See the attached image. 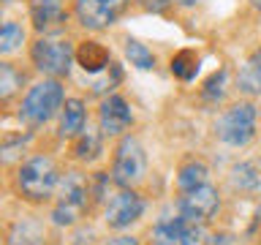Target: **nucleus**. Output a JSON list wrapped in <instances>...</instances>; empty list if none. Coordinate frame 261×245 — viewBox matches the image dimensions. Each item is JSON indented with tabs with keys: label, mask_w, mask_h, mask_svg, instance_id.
Here are the masks:
<instances>
[{
	"label": "nucleus",
	"mask_w": 261,
	"mask_h": 245,
	"mask_svg": "<svg viewBox=\"0 0 261 245\" xmlns=\"http://www.w3.org/2000/svg\"><path fill=\"white\" fill-rule=\"evenodd\" d=\"M60 169L49 155H33L30 161H24L19 172L14 177V185L24 202H49L52 196H57L60 188Z\"/></svg>",
	"instance_id": "obj_1"
},
{
	"label": "nucleus",
	"mask_w": 261,
	"mask_h": 245,
	"mask_svg": "<svg viewBox=\"0 0 261 245\" xmlns=\"http://www.w3.org/2000/svg\"><path fill=\"white\" fill-rule=\"evenodd\" d=\"M63 104H65V90L60 85V79H44V82H36L28 95L22 98V106H19V120L30 128H38L49 122L55 114L63 112Z\"/></svg>",
	"instance_id": "obj_2"
},
{
	"label": "nucleus",
	"mask_w": 261,
	"mask_h": 245,
	"mask_svg": "<svg viewBox=\"0 0 261 245\" xmlns=\"http://www.w3.org/2000/svg\"><path fill=\"white\" fill-rule=\"evenodd\" d=\"M90 196H93V188H90V180L79 172H68L60 180V188H57V202L52 210V220L55 226H73L76 220L85 215V210L90 207Z\"/></svg>",
	"instance_id": "obj_3"
},
{
	"label": "nucleus",
	"mask_w": 261,
	"mask_h": 245,
	"mask_svg": "<svg viewBox=\"0 0 261 245\" xmlns=\"http://www.w3.org/2000/svg\"><path fill=\"white\" fill-rule=\"evenodd\" d=\"M256 122H258V106H253L250 101L231 104L215 120V136L228 147H245L256 136Z\"/></svg>",
	"instance_id": "obj_4"
},
{
	"label": "nucleus",
	"mask_w": 261,
	"mask_h": 245,
	"mask_svg": "<svg viewBox=\"0 0 261 245\" xmlns=\"http://www.w3.org/2000/svg\"><path fill=\"white\" fill-rule=\"evenodd\" d=\"M147 175V153L136 136H122L112 155V183L117 188H134Z\"/></svg>",
	"instance_id": "obj_5"
},
{
	"label": "nucleus",
	"mask_w": 261,
	"mask_h": 245,
	"mask_svg": "<svg viewBox=\"0 0 261 245\" xmlns=\"http://www.w3.org/2000/svg\"><path fill=\"white\" fill-rule=\"evenodd\" d=\"M33 65L38 74L49 79H60L71 74V65L76 60V49L63 38H38L30 49Z\"/></svg>",
	"instance_id": "obj_6"
},
{
	"label": "nucleus",
	"mask_w": 261,
	"mask_h": 245,
	"mask_svg": "<svg viewBox=\"0 0 261 245\" xmlns=\"http://www.w3.org/2000/svg\"><path fill=\"white\" fill-rule=\"evenodd\" d=\"M130 0H73V16L85 30H109L125 14Z\"/></svg>",
	"instance_id": "obj_7"
},
{
	"label": "nucleus",
	"mask_w": 261,
	"mask_h": 245,
	"mask_svg": "<svg viewBox=\"0 0 261 245\" xmlns=\"http://www.w3.org/2000/svg\"><path fill=\"white\" fill-rule=\"evenodd\" d=\"M144 210H147V204L134 188H120V191L106 202L103 220L109 229H114V232H125V229H130L134 224L142 220Z\"/></svg>",
	"instance_id": "obj_8"
},
{
	"label": "nucleus",
	"mask_w": 261,
	"mask_h": 245,
	"mask_svg": "<svg viewBox=\"0 0 261 245\" xmlns=\"http://www.w3.org/2000/svg\"><path fill=\"white\" fill-rule=\"evenodd\" d=\"M220 210V193L215 185L204 183L193 191H182V196L177 199V212L191 224L204 226L207 220H212Z\"/></svg>",
	"instance_id": "obj_9"
},
{
	"label": "nucleus",
	"mask_w": 261,
	"mask_h": 245,
	"mask_svg": "<svg viewBox=\"0 0 261 245\" xmlns=\"http://www.w3.org/2000/svg\"><path fill=\"white\" fill-rule=\"evenodd\" d=\"M152 245H207L199 224H191L182 215L161 218L152 226Z\"/></svg>",
	"instance_id": "obj_10"
},
{
	"label": "nucleus",
	"mask_w": 261,
	"mask_h": 245,
	"mask_svg": "<svg viewBox=\"0 0 261 245\" xmlns=\"http://www.w3.org/2000/svg\"><path fill=\"white\" fill-rule=\"evenodd\" d=\"M134 126V109L122 95H106L98 109V128L103 136H122Z\"/></svg>",
	"instance_id": "obj_11"
},
{
	"label": "nucleus",
	"mask_w": 261,
	"mask_h": 245,
	"mask_svg": "<svg viewBox=\"0 0 261 245\" xmlns=\"http://www.w3.org/2000/svg\"><path fill=\"white\" fill-rule=\"evenodd\" d=\"M30 19L38 33H55L68 22L65 0H30Z\"/></svg>",
	"instance_id": "obj_12"
},
{
	"label": "nucleus",
	"mask_w": 261,
	"mask_h": 245,
	"mask_svg": "<svg viewBox=\"0 0 261 245\" xmlns=\"http://www.w3.org/2000/svg\"><path fill=\"white\" fill-rule=\"evenodd\" d=\"M85 122H87V106H85V101H82V98H65L57 134H60L63 139H76L82 131H85Z\"/></svg>",
	"instance_id": "obj_13"
},
{
	"label": "nucleus",
	"mask_w": 261,
	"mask_h": 245,
	"mask_svg": "<svg viewBox=\"0 0 261 245\" xmlns=\"http://www.w3.org/2000/svg\"><path fill=\"white\" fill-rule=\"evenodd\" d=\"M76 63L82 65L85 74H101L106 68H112V55L98 41H82L76 49Z\"/></svg>",
	"instance_id": "obj_14"
},
{
	"label": "nucleus",
	"mask_w": 261,
	"mask_h": 245,
	"mask_svg": "<svg viewBox=\"0 0 261 245\" xmlns=\"http://www.w3.org/2000/svg\"><path fill=\"white\" fill-rule=\"evenodd\" d=\"M46 232L36 218H22L8 229V245H44Z\"/></svg>",
	"instance_id": "obj_15"
},
{
	"label": "nucleus",
	"mask_w": 261,
	"mask_h": 245,
	"mask_svg": "<svg viewBox=\"0 0 261 245\" xmlns=\"http://www.w3.org/2000/svg\"><path fill=\"white\" fill-rule=\"evenodd\" d=\"M237 87H240V93H245V95H261V49L253 52L248 60L240 65Z\"/></svg>",
	"instance_id": "obj_16"
},
{
	"label": "nucleus",
	"mask_w": 261,
	"mask_h": 245,
	"mask_svg": "<svg viewBox=\"0 0 261 245\" xmlns=\"http://www.w3.org/2000/svg\"><path fill=\"white\" fill-rule=\"evenodd\" d=\"M103 153V134L101 131H82V134L76 136V142H73V158L82 161V163H93L101 158Z\"/></svg>",
	"instance_id": "obj_17"
},
{
	"label": "nucleus",
	"mask_w": 261,
	"mask_h": 245,
	"mask_svg": "<svg viewBox=\"0 0 261 245\" xmlns=\"http://www.w3.org/2000/svg\"><path fill=\"white\" fill-rule=\"evenodd\" d=\"M207 177H210L207 163H204V161H191V163H185V166L179 169L177 188H179V191H193V188H199V185L207 183Z\"/></svg>",
	"instance_id": "obj_18"
},
{
	"label": "nucleus",
	"mask_w": 261,
	"mask_h": 245,
	"mask_svg": "<svg viewBox=\"0 0 261 245\" xmlns=\"http://www.w3.org/2000/svg\"><path fill=\"white\" fill-rule=\"evenodd\" d=\"M125 57H128V63L139 71H152L155 68V55L136 38H125Z\"/></svg>",
	"instance_id": "obj_19"
},
{
	"label": "nucleus",
	"mask_w": 261,
	"mask_h": 245,
	"mask_svg": "<svg viewBox=\"0 0 261 245\" xmlns=\"http://www.w3.org/2000/svg\"><path fill=\"white\" fill-rule=\"evenodd\" d=\"M22 46H24V28H22L19 22L8 19L3 24V30H0V52L8 57V55L19 52Z\"/></svg>",
	"instance_id": "obj_20"
},
{
	"label": "nucleus",
	"mask_w": 261,
	"mask_h": 245,
	"mask_svg": "<svg viewBox=\"0 0 261 245\" xmlns=\"http://www.w3.org/2000/svg\"><path fill=\"white\" fill-rule=\"evenodd\" d=\"M196 71H199V55H196L193 49H182V52H177L171 57V74L179 77L182 82L193 79Z\"/></svg>",
	"instance_id": "obj_21"
},
{
	"label": "nucleus",
	"mask_w": 261,
	"mask_h": 245,
	"mask_svg": "<svg viewBox=\"0 0 261 245\" xmlns=\"http://www.w3.org/2000/svg\"><path fill=\"white\" fill-rule=\"evenodd\" d=\"M258 166L256 163H250V161H242V163H237V166L231 169V183L240 188V191H253V188L258 185Z\"/></svg>",
	"instance_id": "obj_22"
},
{
	"label": "nucleus",
	"mask_w": 261,
	"mask_h": 245,
	"mask_svg": "<svg viewBox=\"0 0 261 245\" xmlns=\"http://www.w3.org/2000/svg\"><path fill=\"white\" fill-rule=\"evenodd\" d=\"M22 82H24L22 71H16L11 63H0V98H3V101H8V98L22 87Z\"/></svg>",
	"instance_id": "obj_23"
},
{
	"label": "nucleus",
	"mask_w": 261,
	"mask_h": 245,
	"mask_svg": "<svg viewBox=\"0 0 261 245\" xmlns=\"http://www.w3.org/2000/svg\"><path fill=\"white\" fill-rule=\"evenodd\" d=\"M226 79H228V71L226 68H220L218 74H212V77L204 82V87H201V98H204V101L218 104L220 98L226 95Z\"/></svg>",
	"instance_id": "obj_24"
},
{
	"label": "nucleus",
	"mask_w": 261,
	"mask_h": 245,
	"mask_svg": "<svg viewBox=\"0 0 261 245\" xmlns=\"http://www.w3.org/2000/svg\"><path fill=\"white\" fill-rule=\"evenodd\" d=\"M139 3H142L147 11H158V14H161V11H166V8L174 3V0H139Z\"/></svg>",
	"instance_id": "obj_25"
},
{
	"label": "nucleus",
	"mask_w": 261,
	"mask_h": 245,
	"mask_svg": "<svg viewBox=\"0 0 261 245\" xmlns=\"http://www.w3.org/2000/svg\"><path fill=\"white\" fill-rule=\"evenodd\" d=\"M103 245H139L136 237H128V234H120V237H109Z\"/></svg>",
	"instance_id": "obj_26"
},
{
	"label": "nucleus",
	"mask_w": 261,
	"mask_h": 245,
	"mask_svg": "<svg viewBox=\"0 0 261 245\" xmlns=\"http://www.w3.org/2000/svg\"><path fill=\"white\" fill-rule=\"evenodd\" d=\"M199 3H201V0H174V6H179V8H193Z\"/></svg>",
	"instance_id": "obj_27"
},
{
	"label": "nucleus",
	"mask_w": 261,
	"mask_h": 245,
	"mask_svg": "<svg viewBox=\"0 0 261 245\" xmlns=\"http://www.w3.org/2000/svg\"><path fill=\"white\" fill-rule=\"evenodd\" d=\"M76 245H90V234H87V237L79 234V237H76Z\"/></svg>",
	"instance_id": "obj_28"
},
{
	"label": "nucleus",
	"mask_w": 261,
	"mask_h": 245,
	"mask_svg": "<svg viewBox=\"0 0 261 245\" xmlns=\"http://www.w3.org/2000/svg\"><path fill=\"white\" fill-rule=\"evenodd\" d=\"M250 3H253V6H256V8H258V11H261V0H250Z\"/></svg>",
	"instance_id": "obj_29"
},
{
	"label": "nucleus",
	"mask_w": 261,
	"mask_h": 245,
	"mask_svg": "<svg viewBox=\"0 0 261 245\" xmlns=\"http://www.w3.org/2000/svg\"><path fill=\"white\" fill-rule=\"evenodd\" d=\"M258 122H261V106H258Z\"/></svg>",
	"instance_id": "obj_30"
},
{
	"label": "nucleus",
	"mask_w": 261,
	"mask_h": 245,
	"mask_svg": "<svg viewBox=\"0 0 261 245\" xmlns=\"http://www.w3.org/2000/svg\"><path fill=\"white\" fill-rule=\"evenodd\" d=\"M3 3H6V6H8V3H14V0H3Z\"/></svg>",
	"instance_id": "obj_31"
}]
</instances>
